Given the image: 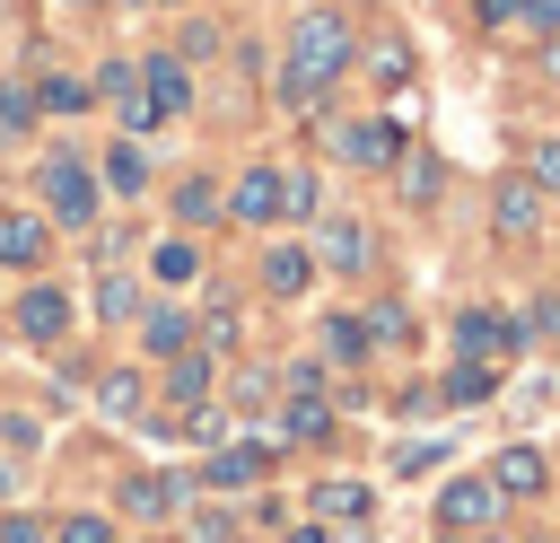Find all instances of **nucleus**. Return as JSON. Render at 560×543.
<instances>
[{"label":"nucleus","mask_w":560,"mask_h":543,"mask_svg":"<svg viewBox=\"0 0 560 543\" xmlns=\"http://www.w3.org/2000/svg\"><path fill=\"white\" fill-rule=\"evenodd\" d=\"M324 219V175L315 166H280V228H315Z\"/></svg>","instance_id":"26"},{"label":"nucleus","mask_w":560,"mask_h":543,"mask_svg":"<svg viewBox=\"0 0 560 543\" xmlns=\"http://www.w3.org/2000/svg\"><path fill=\"white\" fill-rule=\"evenodd\" d=\"M184 534L192 543H236V508L228 499H201V508H184Z\"/></svg>","instance_id":"35"},{"label":"nucleus","mask_w":560,"mask_h":543,"mask_svg":"<svg viewBox=\"0 0 560 543\" xmlns=\"http://www.w3.org/2000/svg\"><path fill=\"white\" fill-rule=\"evenodd\" d=\"M359 333H368V350H402L411 342V307L402 298H368L359 307Z\"/></svg>","instance_id":"30"},{"label":"nucleus","mask_w":560,"mask_h":543,"mask_svg":"<svg viewBox=\"0 0 560 543\" xmlns=\"http://www.w3.org/2000/svg\"><path fill=\"white\" fill-rule=\"evenodd\" d=\"M0 307H9V272H0Z\"/></svg>","instance_id":"48"},{"label":"nucleus","mask_w":560,"mask_h":543,"mask_svg":"<svg viewBox=\"0 0 560 543\" xmlns=\"http://www.w3.org/2000/svg\"><path fill=\"white\" fill-rule=\"evenodd\" d=\"M18 131H35V88L0 79V140H18Z\"/></svg>","instance_id":"36"},{"label":"nucleus","mask_w":560,"mask_h":543,"mask_svg":"<svg viewBox=\"0 0 560 543\" xmlns=\"http://www.w3.org/2000/svg\"><path fill=\"white\" fill-rule=\"evenodd\" d=\"M315 342H324V368H359V359H376L368 333H359V307H332V315L315 324Z\"/></svg>","instance_id":"27"},{"label":"nucleus","mask_w":560,"mask_h":543,"mask_svg":"<svg viewBox=\"0 0 560 543\" xmlns=\"http://www.w3.org/2000/svg\"><path fill=\"white\" fill-rule=\"evenodd\" d=\"M0 447H9V455H35V447H44V420H35V412H0Z\"/></svg>","instance_id":"38"},{"label":"nucleus","mask_w":560,"mask_h":543,"mask_svg":"<svg viewBox=\"0 0 560 543\" xmlns=\"http://www.w3.org/2000/svg\"><path fill=\"white\" fill-rule=\"evenodd\" d=\"M26 88H35V114H61V123H70V114H88V105H96V88H88V79H79V70H35V79H26Z\"/></svg>","instance_id":"25"},{"label":"nucleus","mask_w":560,"mask_h":543,"mask_svg":"<svg viewBox=\"0 0 560 543\" xmlns=\"http://www.w3.org/2000/svg\"><path fill=\"white\" fill-rule=\"evenodd\" d=\"M96 184H105L114 201H140V193L158 184V166H149V149L122 131V140H105V158H96Z\"/></svg>","instance_id":"19"},{"label":"nucleus","mask_w":560,"mask_h":543,"mask_svg":"<svg viewBox=\"0 0 560 543\" xmlns=\"http://www.w3.org/2000/svg\"><path fill=\"white\" fill-rule=\"evenodd\" d=\"M254 517H262V525L280 534V525H289V499H280V490H254Z\"/></svg>","instance_id":"43"},{"label":"nucleus","mask_w":560,"mask_h":543,"mask_svg":"<svg viewBox=\"0 0 560 543\" xmlns=\"http://www.w3.org/2000/svg\"><path fill=\"white\" fill-rule=\"evenodd\" d=\"M402 123L394 114H350V123H332V158L341 166H359V175H394L402 166Z\"/></svg>","instance_id":"6"},{"label":"nucleus","mask_w":560,"mask_h":543,"mask_svg":"<svg viewBox=\"0 0 560 543\" xmlns=\"http://www.w3.org/2000/svg\"><path fill=\"white\" fill-rule=\"evenodd\" d=\"M438 184H446V158H438V149H402V201H411V210H429V201H438Z\"/></svg>","instance_id":"32"},{"label":"nucleus","mask_w":560,"mask_h":543,"mask_svg":"<svg viewBox=\"0 0 560 543\" xmlns=\"http://www.w3.org/2000/svg\"><path fill=\"white\" fill-rule=\"evenodd\" d=\"M306 254H315V272L368 280V272H376V228H368L359 210H324V219L306 228Z\"/></svg>","instance_id":"5"},{"label":"nucleus","mask_w":560,"mask_h":543,"mask_svg":"<svg viewBox=\"0 0 560 543\" xmlns=\"http://www.w3.org/2000/svg\"><path fill=\"white\" fill-rule=\"evenodd\" d=\"M490 394H499V368H481V359H446V377H438V394H429V403L472 412V403H490Z\"/></svg>","instance_id":"23"},{"label":"nucleus","mask_w":560,"mask_h":543,"mask_svg":"<svg viewBox=\"0 0 560 543\" xmlns=\"http://www.w3.org/2000/svg\"><path fill=\"white\" fill-rule=\"evenodd\" d=\"M158 394H166V412L210 403V394H219V359H210V350H175V359H158Z\"/></svg>","instance_id":"17"},{"label":"nucleus","mask_w":560,"mask_h":543,"mask_svg":"<svg viewBox=\"0 0 560 543\" xmlns=\"http://www.w3.org/2000/svg\"><path fill=\"white\" fill-rule=\"evenodd\" d=\"M0 543H52V517H35V508H0Z\"/></svg>","instance_id":"39"},{"label":"nucleus","mask_w":560,"mask_h":543,"mask_svg":"<svg viewBox=\"0 0 560 543\" xmlns=\"http://www.w3.org/2000/svg\"><path fill=\"white\" fill-rule=\"evenodd\" d=\"M201 490H219V499H236V490H262L271 482V447L262 438H228V447H210L201 455V473H192Z\"/></svg>","instance_id":"9"},{"label":"nucleus","mask_w":560,"mask_h":543,"mask_svg":"<svg viewBox=\"0 0 560 543\" xmlns=\"http://www.w3.org/2000/svg\"><path fill=\"white\" fill-rule=\"evenodd\" d=\"M525 184H534L542 201L560 193V131H534V140H525Z\"/></svg>","instance_id":"34"},{"label":"nucleus","mask_w":560,"mask_h":543,"mask_svg":"<svg viewBox=\"0 0 560 543\" xmlns=\"http://www.w3.org/2000/svg\"><path fill=\"white\" fill-rule=\"evenodd\" d=\"M481 473L499 482V499H542V490H551V455H542V447H525V438H516V447H499Z\"/></svg>","instance_id":"18"},{"label":"nucleus","mask_w":560,"mask_h":543,"mask_svg":"<svg viewBox=\"0 0 560 543\" xmlns=\"http://www.w3.org/2000/svg\"><path fill=\"white\" fill-rule=\"evenodd\" d=\"M280 543H332V525H315V517H298V525H280Z\"/></svg>","instance_id":"44"},{"label":"nucleus","mask_w":560,"mask_h":543,"mask_svg":"<svg viewBox=\"0 0 560 543\" xmlns=\"http://www.w3.org/2000/svg\"><path fill=\"white\" fill-rule=\"evenodd\" d=\"M280 438L289 447H324L332 438V394H280Z\"/></svg>","instance_id":"24"},{"label":"nucleus","mask_w":560,"mask_h":543,"mask_svg":"<svg viewBox=\"0 0 560 543\" xmlns=\"http://www.w3.org/2000/svg\"><path fill=\"white\" fill-rule=\"evenodd\" d=\"M499 517H508V499H499L490 473H446L438 482V534H490Z\"/></svg>","instance_id":"7"},{"label":"nucleus","mask_w":560,"mask_h":543,"mask_svg":"<svg viewBox=\"0 0 560 543\" xmlns=\"http://www.w3.org/2000/svg\"><path fill=\"white\" fill-rule=\"evenodd\" d=\"M516 9H525V0H472V26H481V35H516Z\"/></svg>","instance_id":"40"},{"label":"nucleus","mask_w":560,"mask_h":543,"mask_svg":"<svg viewBox=\"0 0 560 543\" xmlns=\"http://www.w3.org/2000/svg\"><path fill=\"white\" fill-rule=\"evenodd\" d=\"M9 490H18V455H0V499H9Z\"/></svg>","instance_id":"46"},{"label":"nucleus","mask_w":560,"mask_h":543,"mask_svg":"<svg viewBox=\"0 0 560 543\" xmlns=\"http://www.w3.org/2000/svg\"><path fill=\"white\" fill-rule=\"evenodd\" d=\"M70 9H88V0H70Z\"/></svg>","instance_id":"51"},{"label":"nucleus","mask_w":560,"mask_h":543,"mask_svg":"<svg viewBox=\"0 0 560 543\" xmlns=\"http://www.w3.org/2000/svg\"><path fill=\"white\" fill-rule=\"evenodd\" d=\"M210 53H219V26L210 18H184L175 26V61H210Z\"/></svg>","instance_id":"37"},{"label":"nucleus","mask_w":560,"mask_h":543,"mask_svg":"<svg viewBox=\"0 0 560 543\" xmlns=\"http://www.w3.org/2000/svg\"><path fill=\"white\" fill-rule=\"evenodd\" d=\"M219 394H228V412H236V420H245V412H271V403H280V368L236 359V368H219Z\"/></svg>","instance_id":"20"},{"label":"nucleus","mask_w":560,"mask_h":543,"mask_svg":"<svg viewBox=\"0 0 560 543\" xmlns=\"http://www.w3.org/2000/svg\"><path fill=\"white\" fill-rule=\"evenodd\" d=\"M35 210H44L52 228H96V210H105L96 166H88L79 149H44V158H35Z\"/></svg>","instance_id":"2"},{"label":"nucleus","mask_w":560,"mask_h":543,"mask_svg":"<svg viewBox=\"0 0 560 543\" xmlns=\"http://www.w3.org/2000/svg\"><path fill=\"white\" fill-rule=\"evenodd\" d=\"M542 70H551V79H560V35H542Z\"/></svg>","instance_id":"45"},{"label":"nucleus","mask_w":560,"mask_h":543,"mask_svg":"<svg viewBox=\"0 0 560 543\" xmlns=\"http://www.w3.org/2000/svg\"><path fill=\"white\" fill-rule=\"evenodd\" d=\"M0 324H9L26 350H61V342H70V324H79V307H70V289H61V280H44V272H35V289H18V298L0 307Z\"/></svg>","instance_id":"4"},{"label":"nucleus","mask_w":560,"mask_h":543,"mask_svg":"<svg viewBox=\"0 0 560 543\" xmlns=\"http://www.w3.org/2000/svg\"><path fill=\"white\" fill-rule=\"evenodd\" d=\"M315 289V254L306 245H262V298H306Z\"/></svg>","instance_id":"21"},{"label":"nucleus","mask_w":560,"mask_h":543,"mask_svg":"<svg viewBox=\"0 0 560 543\" xmlns=\"http://www.w3.org/2000/svg\"><path fill=\"white\" fill-rule=\"evenodd\" d=\"M140 96H149V114L158 123H175V114H192V61H175V53H140Z\"/></svg>","instance_id":"14"},{"label":"nucleus","mask_w":560,"mask_h":543,"mask_svg":"<svg viewBox=\"0 0 560 543\" xmlns=\"http://www.w3.org/2000/svg\"><path fill=\"white\" fill-rule=\"evenodd\" d=\"M438 543H490V534H438Z\"/></svg>","instance_id":"47"},{"label":"nucleus","mask_w":560,"mask_h":543,"mask_svg":"<svg viewBox=\"0 0 560 543\" xmlns=\"http://www.w3.org/2000/svg\"><path fill=\"white\" fill-rule=\"evenodd\" d=\"M52 263V219L35 201H0V272H44Z\"/></svg>","instance_id":"11"},{"label":"nucleus","mask_w":560,"mask_h":543,"mask_svg":"<svg viewBox=\"0 0 560 543\" xmlns=\"http://www.w3.org/2000/svg\"><path fill=\"white\" fill-rule=\"evenodd\" d=\"M175 228H219V184L210 175H175Z\"/></svg>","instance_id":"31"},{"label":"nucleus","mask_w":560,"mask_h":543,"mask_svg":"<svg viewBox=\"0 0 560 543\" xmlns=\"http://www.w3.org/2000/svg\"><path fill=\"white\" fill-rule=\"evenodd\" d=\"M306 517L315 525H368L376 517V490L350 482V473H324V482H306Z\"/></svg>","instance_id":"16"},{"label":"nucleus","mask_w":560,"mask_h":543,"mask_svg":"<svg viewBox=\"0 0 560 543\" xmlns=\"http://www.w3.org/2000/svg\"><path fill=\"white\" fill-rule=\"evenodd\" d=\"M219 219H236V228H280V166L254 158L236 184H219Z\"/></svg>","instance_id":"10"},{"label":"nucleus","mask_w":560,"mask_h":543,"mask_svg":"<svg viewBox=\"0 0 560 543\" xmlns=\"http://www.w3.org/2000/svg\"><path fill=\"white\" fill-rule=\"evenodd\" d=\"M201 263H210V254H201V236H192V228H166V236L149 245V289L184 298V289L201 280Z\"/></svg>","instance_id":"15"},{"label":"nucleus","mask_w":560,"mask_h":543,"mask_svg":"<svg viewBox=\"0 0 560 543\" xmlns=\"http://www.w3.org/2000/svg\"><path fill=\"white\" fill-rule=\"evenodd\" d=\"M429 464H438V447H429V438H411V447L394 455V473H429Z\"/></svg>","instance_id":"42"},{"label":"nucleus","mask_w":560,"mask_h":543,"mask_svg":"<svg viewBox=\"0 0 560 543\" xmlns=\"http://www.w3.org/2000/svg\"><path fill=\"white\" fill-rule=\"evenodd\" d=\"M122 543H149V534H122Z\"/></svg>","instance_id":"50"},{"label":"nucleus","mask_w":560,"mask_h":543,"mask_svg":"<svg viewBox=\"0 0 560 543\" xmlns=\"http://www.w3.org/2000/svg\"><path fill=\"white\" fill-rule=\"evenodd\" d=\"M52 543H122V525H114V508H70V517H52Z\"/></svg>","instance_id":"33"},{"label":"nucleus","mask_w":560,"mask_h":543,"mask_svg":"<svg viewBox=\"0 0 560 543\" xmlns=\"http://www.w3.org/2000/svg\"><path fill=\"white\" fill-rule=\"evenodd\" d=\"M166 9H184V0H166Z\"/></svg>","instance_id":"52"},{"label":"nucleus","mask_w":560,"mask_h":543,"mask_svg":"<svg viewBox=\"0 0 560 543\" xmlns=\"http://www.w3.org/2000/svg\"><path fill=\"white\" fill-rule=\"evenodd\" d=\"M490 236H499V245H534V236H542V193L525 184V166L490 184Z\"/></svg>","instance_id":"12"},{"label":"nucleus","mask_w":560,"mask_h":543,"mask_svg":"<svg viewBox=\"0 0 560 543\" xmlns=\"http://www.w3.org/2000/svg\"><path fill=\"white\" fill-rule=\"evenodd\" d=\"M350 70H368L376 88H411V70H420V61H411V44H402V35H376V44H359V61H350Z\"/></svg>","instance_id":"29"},{"label":"nucleus","mask_w":560,"mask_h":543,"mask_svg":"<svg viewBox=\"0 0 560 543\" xmlns=\"http://www.w3.org/2000/svg\"><path fill=\"white\" fill-rule=\"evenodd\" d=\"M359 61V26L341 9H298L289 18V53H280V105L289 114H324V96L350 79Z\"/></svg>","instance_id":"1"},{"label":"nucleus","mask_w":560,"mask_h":543,"mask_svg":"<svg viewBox=\"0 0 560 543\" xmlns=\"http://www.w3.org/2000/svg\"><path fill=\"white\" fill-rule=\"evenodd\" d=\"M192 473H122L114 482V525H140V534H158V525H175L184 508H192Z\"/></svg>","instance_id":"3"},{"label":"nucleus","mask_w":560,"mask_h":543,"mask_svg":"<svg viewBox=\"0 0 560 543\" xmlns=\"http://www.w3.org/2000/svg\"><path fill=\"white\" fill-rule=\"evenodd\" d=\"M525 350V324L508 307H455V359H481V368H508Z\"/></svg>","instance_id":"8"},{"label":"nucleus","mask_w":560,"mask_h":543,"mask_svg":"<svg viewBox=\"0 0 560 543\" xmlns=\"http://www.w3.org/2000/svg\"><path fill=\"white\" fill-rule=\"evenodd\" d=\"M140 298H149V280H140V272H96L88 315H96V324H131V315H140Z\"/></svg>","instance_id":"22"},{"label":"nucleus","mask_w":560,"mask_h":543,"mask_svg":"<svg viewBox=\"0 0 560 543\" xmlns=\"http://www.w3.org/2000/svg\"><path fill=\"white\" fill-rule=\"evenodd\" d=\"M525 543H551V534H525Z\"/></svg>","instance_id":"49"},{"label":"nucleus","mask_w":560,"mask_h":543,"mask_svg":"<svg viewBox=\"0 0 560 543\" xmlns=\"http://www.w3.org/2000/svg\"><path fill=\"white\" fill-rule=\"evenodd\" d=\"M96 412L105 420H149V377L140 368H105L96 377Z\"/></svg>","instance_id":"28"},{"label":"nucleus","mask_w":560,"mask_h":543,"mask_svg":"<svg viewBox=\"0 0 560 543\" xmlns=\"http://www.w3.org/2000/svg\"><path fill=\"white\" fill-rule=\"evenodd\" d=\"M131 333H140V359L158 368V359H175V350H192V307H184V298H140V315H131Z\"/></svg>","instance_id":"13"},{"label":"nucleus","mask_w":560,"mask_h":543,"mask_svg":"<svg viewBox=\"0 0 560 543\" xmlns=\"http://www.w3.org/2000/svg\"><path fill=\"white\" fill-rule=\"evenodd\" d=\"M516 35H534V44L560 35V0H525V9H516Z\"/></svg>","instance_id":"41"}]
</instances>
